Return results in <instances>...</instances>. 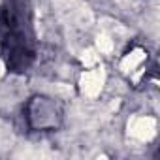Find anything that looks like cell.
Returning a JSON list of instances; mask_svg holds the SVG:
<instances>
[{
	"label": "cell",
	"mask_w": 160,
	"mask_h": 160,
	"mask_svg": "<svg viewBox=\"0 0 160 160\" xmlns=\"http://www.w3.org/2000/svg\"><path fill=\"white\" fill-rule=\"evenodd\" d=\"M130 130L134 136L141 138V139H147L154 134V121L149 119V117H139V119H134L132 124H130Z\"/></svg>",
	"instance_id": "6da1fadb"
},
{
	"label": "cell",
	"mask_w": 160,
	"mask_h": 160,
	"mask_svg": "<svg viewBox=\"0 0 160 160\" xmlns=\"http://www.w3.org/2000/svg\"><path fill=\"white\" fill-rule=\"evenodd\" d=\"M102 87V77L98 72H91L83 77V89L89 92V94H96Z\"/></svg>",
	"instance_id": "7a4b0ae2"
},
{
	"label": "cell",
	"mask_w": 160,
	"mask_h": 160,
	"mask_svg": "<svg viewBox=\"0 0 160 160\" xmlns=\"http://www.w3.org/2000/svg\"><path fill=\"white\" fill-rule=\"evenodd\" d=\"M141 58H143V55H141L139 51H136L134 55H130V57H128V58H126V60L122 62V68H124V70L128 72V68L132 70V68H134L136 64H139V62H141Z\"/></svg>",
	"instance_id": "3957f363"
}]
</instances>
